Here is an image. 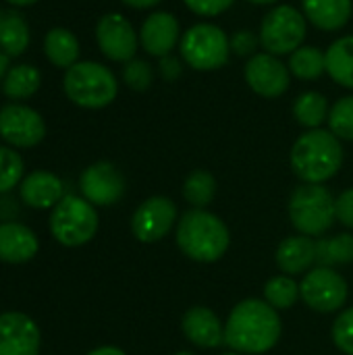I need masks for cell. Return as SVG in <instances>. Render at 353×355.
Masks as SVG:
<instances>
[{
    "mask_svg": "<svg viewBox=\"0 0 353 355\" xmlns=\"http://www.w3.org/2000/svg\"><path fill=\"white\" fill-rule=\"evenodd\" d=\"M96 42L100 52L114 62H129L135 58L139 46V33L131 21L119 12H106L96 25Z\"/></svg>",
    "mask_w": 353,
    "mask_h": 355,
    "instance_id": "obj_11",
    "label": "cell"
},
{
    "mask_svg": "<svg viewBox=\"0 0 353 355\" xmlns=\"http://www.w3.org/2000/svg\"><path fill=\"white\" fill-rule=\"evenodd\" d=\"M243 77L250 89L262 98H279L289 89L291 83L289 67L279 56L268 52L254 54L246 62Z\"/></svg>",
    "mask_w": 353,
    "mask_h": 355,
    "instance_id": "obj_13",
    "label": "cell"
},
{
    "mask_svg": "<svg viewBox=\"0 0 353 355\" xmlns=\"http://www.w3.org/2000/svg\"><path fill=\"white\" fill-rule=\"evenodd\" d=\"M353 262V235L339 233L316 241V264L318 266H343Z\"/></svg>",
    "mask_w": 353,
    "mask_h": 355,
    "instance_id": "obj_27",
    "label": "cell"
},
{
    "mask_svg": "<svg viewBox=\"0 0 353 355\" xmlns=\"http://www.w3.org/2000/svg\"><path fill=\"white\" fill-rule=\"evenodd\" d=\"M42 83V73L33 64H17L8 69V73L2 79V92L6 98L19 102L31 98Z\"/></svg>",
    "mask_w": 353,
    "mask_h": 355,
    "instance_id": "obj_24",
    "label": "cell"
},
{
    "mask_svg": "<svg viewBox=\"0 0 353 355\" xmlns=\"http://www.w3.org/2000/svg\"><path fill=\"white\" fill-rule=\"evenodd\" d=\"M175 355H196V354H191V352H179V354H175Z\"/></svg>",
    "mask_w": 353,
    "mask_h": 355,
    "instance_id": "obj_45",
    "label": "cell"
},
{
    "mask_svg": "<svg viewBox=\"0 0 353 355\" xmlns=\"http://www.w3.org/2000/svg\"><path fill=\"white\" fill-rule=\"evenodd\" d=\"M185 6L200 17H216L233 6L235 0H183Z\"/></svg>",
    "mask_w": 353,
    "mask_h": 355,
    "instance_id": "obj_35",
    "label": "cell"
},
{
    "mask_svg": "<svg viewBox=\"0 0 353 355\" xmlns=\"http://www.w3.org/2000/svg\"><path fill=\"white\" fill-rule=\"evenodd\" d=\"M231 243V233L216 214L191 208L177 223V245L193 262H218Z\"/></svg>",
    "mask_w": 353,
    "mask_h": 355,
    "instance_id": "obj_3",
    "label": "cell"
},
{
    "mask_svg": "<svg viewBox=\"0 0 353 355\" xmlns=\"http://www.w3.org/2000/svg\"><path fill=\"white\" fill-rule=\"evenodd\" d=\"M352 0H302V12L322 31L343 29L352 19Z\"/></svg>",
    "mask_w": 353,
    "mask_h": 355,
    "instance_id": "obj_21",
    "label": "cell"
},
{
    "mask_svg": "<svg viewBox=\"0 0 353 355\" xmlns=\"http://www.w3.org/2000/svg\"><path fill=\"white\" fill-rule=\"evenodd\" d=\"M17 202L12 198H8V193L0 196V223H12L17 218Z\"/></svg>",
    "mask_w": 353,
    "mask_h": 355,
    "instance_id": "obj_39",
    "label": "cell"
},
{
    "mask_svg": "<svg viewBox=\"0 0 353 355\" xmlns=\"http://www.w3.org/2000/svg\"><path fill=\"white\" fill-rule=\"evenodd\" d=\"M287 67L291 75H295L298 79L312 81V79H318L322 73H327V56L314 46H302L289 54Z\"/></svg>",
    "mask_w": 353,
    "mask_h": 355,
    "instance_id": "obj_28",
    "label": "cell"
},
{
    "mask_svg": "<svg viewBox=\"0 0 353 355\" xmlns=\"http://www.w3.org/2000/svg\"><path fill=\"white\" fill-rule=\"evenodd\" d=\"M223 355H243V354H237V352H229V354H223Z\"/></svg>",
    "mask_w": 353,
    "mask_h": 355,
    "instance_id": "obj_46",
    "label": "cell"
},
{
    "mask_svg": "<svg viewBox=\"0 0 353 355\" xmlns=\"http://www.w3.org/2000/svg\"><path fill=\"white\" fill-rule=\"evenodd\" d=\"M162 0H123V4L131 6V8H137V10H144V8H152L156 4H160Z\"/></svg>",
    "mask_w": 353,
    "mask_h": 355,
    "instance_id": "obj_40",
    "label": "cell"
},
{
    "mask_svg": "<svg viewBox=\"0 0 353 355\" xmlns=\"http://www.w3.org/2000/svg\"><path fill=\"white\" fill-rule=\"evenodd\" d=\"M2 15H4V12H0V21H2Z\"/></svg>",
    "mask_w": 353,
    "mask_h": 355,
    "instance_id": "obj_47",
    "label": "cell"
},
{
    "mask_svg": "<svg viewBox=\"0 0 353 355\" xmlns=\"http://www.w3.org/2000/svg\"><path fill=\"white\" fill-rule=\"evenodd\" d=\"M177 223V206L164 196L148 198L131 216V233L141 243H156L164 239Z\"/></svg>",
    "mask_w": 353,
    "mask_h": 355,
    "instance_id": "obj_12",
    "label": "cell"
},
{
    "mask_svg": "<svg viewBox=\"0 0 353 355\" xmlns=\"http://www.w3.org/2000/svg\"><path fill=\"white\" fill-rule=\"evenodd\" d=\"M50 233L64 248L89 243L100 227L98 210L83 196H64L50 212Z\"/></svg>",
    "mask_w": 353,
    "mask_h": 355,
    "instance_id": "obj_5",
    "label": "cell"
},
{
    "mask_svg": "<svg viewBox=\"0 0 353 355\" xmlns=\"http://www.w3.org/2000/svg\"><path fill=\"white\" fill-rule=\"evenodd\" d=\"M329 102L320 92H304L293 102V116L306 129H320V125L329 119Z\"/></svg>",
    "mask_w": 353,
    "mask_h": 355,
    "instance_id": "obj_26",
    "label": "cell"
},
{
    "mask_svg": "<svg viewBox=\"0 0 353 355\" xmlns=\"http://www.w3.org/2000/svg\"><path fill=\"white\" fill-rule=\"evenodd\" d=\"M25 177V162L10 146H0V196L19 187Z\"/></svg>",
    "mask_w": 353,
    "mask_h": 355,
    "instance_id": "obj_31",
    "label": "cell"
},
{
    "mask_svg": "<svg viewBox=\"0 0 353 355\" xmlns=\"http://www.w3.org/2000/svg\"><path fill=\"white\" fill-rule=\"evenodd\" d=\"M37 252H40V239L29 227L17 220L0 223V262L25 264L33 260Z\"/></svg>",
    "mask_w": 353,
    "mask_h": 355,
    "instance_id": "obj_19",
    "label": "cell"
},
{
    "mask_svg": "<svg viewBox=\"0 0 353 355\" xmlns=\"http://www.w3.org/2000/svg\"><path fill=\"white\" fill-rule=\"evenodd\" d=\"M327 73L341 87L353 89V35L335 40L327 52Z\"/></svg>",
    "mask_w": 353,
    "mask_h": 355,
    "instance_id": "obj_23",
    "label": "cell"
},
{
    "mask_svg": "<svg viewBox=\"0 0 353 355\" xmlns=\"http://www.w3.org/2000/svg\"><path fill=\"white\" fill-rule=\"evenodd\" d=\"M79 189L89 204L108 208L125 196V177L112 162L100 160L81 173Z\"/></svg>",
    "mask_w": 353,
    "mask_h": 355,
    "instance_id": "obj_14",
    "label": "cell"
},
{
    "mask_svg": "<svg viewBox=\"0 0 353 355\" xmlns=\"http://www.w3.org/2000/svg\"><path fill=\"white\" fill-rule=\"evenodd\" d=\"M304 304L320 314H333L347 304V281L329 266H316L306 272L300 285Z\"/></svg>",
    "mask_w": 353,
    "mask_h": 355,
    "instance_id": "obj_9",
    "label": "cell"
},
{
    "mask_svg": "<svg viewBox=\"0 0 353 355\" xmlns=\"http://www.w3.org/2000/svg\"><path fill=\"white\" fill-rule=\"evenodd\" d=\"M181 42V25L173 12L158 10L146 17L139 27V44L141 48L156 58L169 56L177 44Z\"/></svg>",
    "mask_w": 353,
    "mask_h": 355,
    "instance_id": "obj_16",
    "label": "cell"
},
{
    "mask_svg": "<svg viewBox=\"0 0 353 355\" xmlns=\"http://www.w3.org/2000/svg\"><path fill=\"white\" fill-rule=\"evenodd\" d=\"M216 189H218V185H216V179L212 173L193 171L187 175V179L183 183V198L189 206L206 210V206H210L214 202Z\"/></svg>",
    "mask_w": 353,
    "mask_h": 355,
    "instance_id": "obj_29",
    "label": "cell"
},
{
    "mask_svg": "<svg viewBox=\"0 0 353 355\" xmlns=\"http://www.w3.org/2000/svg\"><path fill=\"white\" fill-rule=\"evenodd\" d=\"M19 198L33 210H52L64 198V185L60 177L50 171H33L23 177Z\"/></svg>",
    "mask_w": 353,
    "mask_h": 355,
    "instance_id": "obj_17",
    "label": "cell"
},
{
    "mask_svg": "<svg viewBox=\"0 0 353 355\" xmlns=\"http://www.w3.org/2000/svg\"><path fill=\"white\" fill-rule=\"evenodd\" d=\"M306 33L308 19L300 8L291 4H279L273 10H268L258 31L260 46L264 48V52L275 56H285L302 48Z\"/></svg>",
    "mask_w": 353,
    "mask_h": 355,
    "instance_id": "obj_8",
    "label": "cell"
},
{
    "mask_svg": "<svg viewBox=\"0 0 353 355\" xmlns=\"http://www.w3.org/2000/svg\"><path fill=\"white\" fill-rule=\"evenodd\" d=\"M335 214H337V220L347 227L353 229V187L345 189L337 200H335Z\"/></svg>",
    "mask_w": 353,
    "mask_h": 355,
    "instance_id": "obj_37",
    "label": "cell"
},
{
    "mask_svg": "<svg viewBox=\"0 0 353 355\" xmlns=\"http://www.w3.org/2000/svg\"><path fill=\"white\" fill-rule=\"evenodd\" d=\"M62 87L73 104L89 110L112 104L119 94V81L114 73L94 60H79L67 69Z\"/></svg>",
    "mask_w": 353,
    "mask_h": 355,
    "instance_id": "obj_4",
    "label": "cell"
},
{
    "mask_svg": "<svg viewBox=\"0 0 353 355\" xmlns=\"http://www.w3.org/2000/svg\"><path fill=\"white\" fill-rule=\"evenodd\" d=\"M181 331L193 345L204 349H214L225 343V324L206 306L189 308L181 318Z\"/></svg>",
    "mask_w": 353,
    "mask_h": 355,
    "instance_id": "obj_18",
    "label": "cell"
},
{
    "mask_svg": "<svg viewBox=\"0 0 353 355\" xmlns=\"http://www.w3.org/2000/svg\"><path fill=\"white\" fill-rule=\"evenodd\" d=\"M329 131L339 139L353 141V96L339 98L329 110Z\"/></svg>",
    "mask_w": 353,
    "mask_h": 355,
    "instance_id": "obj_32",
    "label": "cell"
},
{
    "mask_svg": "<svg viewBox=\"0 0 353 355\" xmlns=\"http://www.w3.org/2000/svg\"><path fill=\"white\" fill-rule=\"evenodd\" d=\"M277 266L281 272L295 277L312 270L316 264V241L308 235H293L281 241L277 248Z\"/></svg>",
    "mask_w": 353,
    "mask_h": 355,
    "instance_id": "obj_20",
    "label": "cell"
},
{
    "mask_svg": "<svg viewBox=\"0 0 353 355\" xmlns=\"http://www.w3.org/2000/svg\"><path fill=\"white\" fill-rule=\"evenodd\" d=\"M0 137L10 148H35L46 137V123L37 110L8 102L0 108Z\"/></svg>",
    "mask_w": 353,
    "mask_h": 355,
    "instance_id": "obj_10",
    "label": "cell"
},
{
    "mask_svg": "<svg viewBox=\"0 0 353 355\" xmlns=\"http://www.w3.org/2000/svg\"><path fill=\"white\" fill-rule=\"evenodd\" d=\"M6 2H10V4H15V6H29V4H33V2H37V0H6Z\"/></svg>",
    "mask_w": 353,
    "mask_h": 355,
    "instance_id": "obj_43",
    "label": "cell"
},
{
    "mask_svg": "<svg viewBox=\"0 0 353 355\" xmlns=\"http://www.w3.org/2000/svg\"><path fill=\"white\" fill-rule=\"evenodd\" d=\"M291 168L304 183L333 179L343 166V146L337 135L327 129H310L300 135L291 148Z\"/></svg>",
    "mask_w": 353,
    "mask_h": 355,
    "instance_id": "obj_2",
    "label": "cell"
},
{
    "mask_svg": "<svg viewBox=\"0 0 353 355\" xmlns=\"http://www.w3.org/2000/svg\"><path fill=\"white\" fill-rule=\"evenodd\" d=\"M333 343L337 345L339 352H343L345 355H353V308L343 310L335 324H333Z\"/></svg>",
    "mask_w": 353,
    "mask_h": 355,
    "instance_id": "obj_34",
    "label": "cell"
},
{
    "mask_svg": "<svg viewBox=\"0 0 353 355\" xmlns=\"http://www.w3.org/2000/svg\"><path fill=\"white\" fill-rule=\"evenodd\" d=\"M300 297V283H295L289 275L273 277L264 285V302L275 310H289L298 304Z\"/></svg>",
    "mask_w": 353,
    "mask_h": 355,
    "instance_id": "obj_30",
    "label": "cell"
},
{
    "mask_svg": "<svg viewBox=\"0 0 353 355\" xmlns=\"http://www.w3.org/2000/svg\"><path fill=\"white\" fill-rule=\"evenodd\" d=\"M85 355H127L123 349H119V347H112V345H104V347H96V349H92L89 354Z\"/></svg>",
    "mask_w": 353,
    "mask_h": 355,
    "instance_id": "obj_41",
    "label": "cell"
},
{
    "mask_svg": "<svg viewBox=\"0 0 353 355\" xmlns=\"http://www.w3.org/2000/svg\"><path fill=\"white\" fill-rule=\"evenodd\" d=\"M44 54L58 69H71L79 62V40L67 27H52L44 37Z\"/></svg>",
    "mask_w": 353,
    "mask_h": 355,
    "instance_id": "obj_22",
    "label": "cell"
},
{
    "mask_svg": "<svg viewBox=\"0 0 353 355\" xmlns=\"http://www.w3.org/2000/svg\"><path fill=\"white\" fill-rule=\"evenodd\" d=\"M6 73H8V56L0 50V81L4 79Z\"/></svg>",
    "mask_w": 353,
    "mask_h": 355,
    "instance_id": "obj_42",
    "label": "cell"
},
{
    "mask_svg": "<svg viewBox=\"0 0 353 355\" xmlns=\"http://www.w3.org/2000/svg\"><path fill=\"white\" fill-rule=\"evenodd\" d=\"M29 46V25L27 21L10 10L2 15L0 21V48L2 52L10 58V56H21Z\"/></svg>",
    "mask_w": 353,
    "mask_h": 355,
    "instance_id": "obj_25",
    "label": "cell"
},
{
    "mask_svg": "<svg viewBox=\"0 0 353 355\" xmlns=\"http://www.w3.org/2000/svg\"><path fill=\"white\" fill-rule=\"evenodd\" d=\"M248 2H252V4H275V2H279V0H248Z\"/></svg>",
    "mask_w": 353,
    "mask_h": 355,
    "instance_id": "obj_44",
    "label": "cell"
},
{
    "mask_svg": "<svg viewBox=\"0 0 353 355\" xmlns=\"http://www.w3.org/2000/svg\"><path fill=\"white\" fill-rule=\"evenodd\" d=\"M123 81L135 89V92H144L152 85L154 81V71L150 67L148 60L144 58H131L129 62H125L123 67Z\"/></svg>",
    "mask_w": 353,
    "mask_h": 355,
    "instance_id": "obj_33",
    "label": "cell"
},
{
    "mask_svg": "<svg viewBox=\"0 0 353 355\" xmlns=\"http://www.w3.org/2000/svg\"><path fill=\"white\" fill-rule=\"evenodd\" d=\"M289 218L300 235H325L337 218L333 193L325 185L302 183L289 198Z\"/></svg>",
    "mask_w": 353,
    "mask_h": 355,
    "instance_id": "obj_6",
    "label": "cell"
},
{
    "mask_svg": "<svg viewBox=\"0 0 353 355\" xmlns=\"http://www.w3.org/2000/svg\"><path fill=\"white\" fill-rule=\"evenodd\" d=\"M283 335L279 312L264 300L239 302L225 322V345L243 355L270 352Z\"/></svg>",
    "mask_w": 353,
    "mask_h": 355,
    "instance_id": "obj_1",
    "label": "cell"
},
{
    "mask_svg": "<svg viewBox=\"0 0 353 355\" xmlns=\"http://www.w3.org/2000/svg\"><path fill=\"white\" fill-rule=\"evenodd\" d=\"M158 67H160V75H162L164 81H175V79H179L181 73H183L181 60H179L177 56H173V54L162 56L160 62H158Z\"/></svg>",
    "mask_w": 353,
    "mask_h": 355,
    "instance_id": "obj_38",
    "label": "cell"
},
{
    "mask_svg": "<svg viewBox=\"0 0 353 355\" xmlns=\"http://www.w3.org/2000/svg\"><path fill=\"white\" fill-rule=\"evenodd\" d=\"M179 50L187 67L216 71L229 62L231 37L214 23H196L181 35Z\"/></svg>",
    "mask_w": 353,
    "mask_h": 355,
    "instance_id": "obj_7",
    "label": "cell"
},
{
    "mask_svg": "<svg viewBox=\"0 0 353 355\" xmlns=\"http://www.w3.org/2000/svg\"><path fill=\"white\" fill-rule=\"evenodd\" d=\"M42 331L23 312L0 314V355H40Z\"/></svg>",
    "mask_w": 353,
    "mask_h": 355,
    "instance_id": "obj_15",
    "label": "cell"
},
{
    "mask_svg": "<svg viewBox=\"0 0 353 355\" xmlns=\"http://www.w3.org/2000/svg\"><path fill=\"white\" fill-rule=\"evenodd\" d=\"M260 44V35H254L250 29H241L231 37V52L239 54V56H254V50Z\"/></svg>",
    "mask_w": 353,
    "mask_h": 355,
    "instance_id": "obj_36",
    "label": "cell"
}]
</instances>
